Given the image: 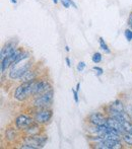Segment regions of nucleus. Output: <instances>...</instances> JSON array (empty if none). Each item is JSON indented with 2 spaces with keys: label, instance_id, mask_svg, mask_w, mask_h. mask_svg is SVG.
<instances>
[{
  "label": "nucleus",
  "instance_id": "1",
  "mask_svg": "<svg viewBox=\"0 0 132 149\" xmlns=\"http://www.w3.org/2000/svg\"><path fill=\"white\" fill-rule=\"evenodd\" d=\"M33 85L34 81L32 82H22L14 90L13 97L17 102H24L29 97L33 95Z\"/></svg>",
  "mask_w": 132,
  "mask_h": 149
},
{
  "label": "nucleus",
  "instance_id": "2",
  "mask_svg": "<svg viewBox=\"0 0 132 149\" xmlns=\"http://www.w3.org/2000/svg\"><path fill=\"white\" fill-rule=\"evenodd\" d=\"M53 96H54V91L53 89H51L49 91L45 92V93L41 94V95L33 97L32 100L33 107L36 109L50 108L52 106V104H53Z\"/></svg>",
  "mask_w": 132,
  "mask_h": 149
},
{
  "label": "nucleus",
  "instance_id": "3",
  "mask_svg": "<svg viewBox=\"0 0 132 149\" xmlns=\"http://www.w3.org/2000/svg\"><path fill=\"white\" fill-rule=\"evenodd\" d=\"M24 62V61H22ZM22 62L16 63V64L11 65L10 67V70L8 72V76L10 79H20V77L24 74L28 70L32 69V63L31 62H26L24 64H22Z\"/></svg>",
  "mask_w": 132,
  "mask_h": 149
},
{
  "label": "nucleus",
  "instance_id": "4",
  "mask_svg": "<svg viewBox=\"0 0 132 149\" xmlns=\"http://www.w3.org/2000/svg\"><path fill=\"white\" fill-rule=\"evenodd\" d=\"M52 89V85L47 79L45 78H38L34 81L33 85V95L32 97H36L45 92L49 91Z\"/></svg>",
  "mask_w": 132,
  "mask_h": 149
},
{
  "label": "nucleus",
  "instance_id": "5",
  "mask_svg": "<svg viewBox=\"0 0 132 149\" xmlns=\"http://www.w3.org/2000/svg\"><path fill=\"white\" fill-rule=\"evenodd\" d=\"M52 116H53V112H52V110H50V108L37 109L33 118L36 123L40 124V125H46L51 121Z\"/></svg>",
  "mask_w": 132,
  "mask_h": 149
},
{
  "label": "nucleus",
  "instance_id": "6",
  "mask_svg": "<svg viewBox=\"0 0 132 149\" xmlns=\"http://www.w3.org/2000/svg\"><path fill=\"white\" fill-rule=\"evenodd\" d=\"M47 142V137L43 135H35V136H24V143L27 145L32 146L34 149L43 148Z\"/></svg>",
  "mask_w": 132,
  "mask_h": 149
},
{
  "label": "nucleus",
  "instance_id": "7",
  "mask_svg": "<svg viewBox=\"0 0 132 149\" xmlns=\"http://www.w3.org/2000/svg\"><path fill=\"white\" fill-rule=\"evenodd\" d=\"M35 122L33 117H31L28 114H20L14 120V124H15V128L20 131H24L26 130L29 126H31Z\"/></svg>",
  "mask_w": 132,
  "mask_h": 149
},
{
  "label": "nucleus",
  "instance_id": "8",
  "mask_svg": "<svg viewBox=\"0 0 132 149\" xmlns=\"http://www.w3.org/2000/svg\"><path fill=\"white\" fill-rule=\"evenodd\" d=\"M22 50L20 49V48H17L13 53L10 54L9 56H7V57L4 58V59L1 61V74H3L7 68H10V67H11V65L14 63V61L16 60V58L18 57V55L22 53Z\"/></svg>",
  "mask_w": 132,
  "mask_h": 149
},
{
  "label": "nucleus",
  "instance_id": "9",
  "mask_svg": "<svg viewBox=\"0 0 132 149\" xmlns=\"http://www.w3.org/2000/svg\"><path fill=\"white\" fill-rule=\"evenodd\" d=\"M107 119H108V117L105 116L103 113H100V112L91 113V114H89V117H87V121H89V123L91 124V125H94V126L106 125Z\"/></svg>",
  "mask_w": 132,
  "mask_h": 149
},
{
  "label": "nucleus",
  "instance_id": "10",
  "mask_svg": "<svg viewBox=\"0 0 132 149\" xmlns=\"http://www.w3.org/2000/svg\"><path fill=\"white\" fill-rule=\"evenodd\" d=\"M17 49L16 48V43L15 42H7L6 44H4V46L2 47L1 52H0V60H3L4 58H6L7 56H9L10 54L13 53L15 50Z\"/></svg>",
  "mask_w": 132,
  "mask_h": 149
},
{
  "label": "nucleus",
  "instance_id": "11",
  "mask_svg": "<svg viewBox=\"0 0 132 149\" xmlns=\"http://www.w3.org/2000/svg\"><path fill=\"white\" fill-rule=\"evenodd\" d=\"M108 127H110L111 129L115 130V131L119 132V133L122 135L123 133L125 132L124 128L122 126V123L118 120H116L115 118H112V117H109L108 116V119H107V124H106Z\"/></svg>",
  "mask_w": 132,
  "mask_h": 149
},
{
  "label": "nucleus",
  "instance_id": "12",
  "mask_svg": "<svg viewBox=\"0 0 132 149\" xmlns=\"http://www.w3.org/2000/svg\"><path fill=\"white\" fill-rule=\"evenodd\" d=\"M42 132L41 130V126L40 124L34 122L31 126H29L26 130H24V133L26 134L27 136H35V135H40Z\"/></svg>",
  "mask_w": 132,
  "mask_h": 149
},
{
  "label": "nucleus",
  "instance_id": "13",
  "mask_svg": "<svg viewBox=\"0 0 132 149\" xmlns=\"http://www.w3.org/2000/svg\"><path fill=\"white\" fill-rule=\"evenodd\" d=\"M36 79H38V74L37 72H35L32 69L28 70L20 77V81L22 82H32V81H35Z\"/></svg>",
  "mask_w": 132,
  "mask_h": 149
},
{
  "label": "nucleus",
  "instance_id": "14",
  "mask_svg": "<svg viewBox=\"0 0 132 149\" xmlns=\"http://www.w3.org/2000/svg\"><path fill=\"white\" fill-rule=\"evenodd\" d=\"M17 137V132L14 128H7L5 130V139L8 142H13Z\"/></svg>",
  "mask_w": 132,
  "mask_h": 149
},
{
  "label": "nucleus",
  "instance_id": "15",
  "mask_svg": "<svg viewBox=\"0 0 132 149\" xmlns=\"http://www.w3.org/2000/svg\"><path fill=\"white\" fill-rule=\"evenodd\" d=\"M109 107H110L111 109H113V110L119 111V112H126V108H125L124 104H122V102L119 100H116L113 102H111V104H109Z\"/></svg>",
  "mask_w": 132,
  "mask_h": 149
},
{
  "label": "nucleus",
  "instance_id": "16",
  "mask_svg": "<svg viewBox=\"0 0 132 149\" xmlns=\"http://www.w3.org/2000/svg\"><path fill=\"white\" fill-rule=\"evenodd\" d=\"M122 141L124 142L126 145L132 147V133L124 132V133L122 134Z\"/></svg>",
  "mask_w": 132,
  "mask_h": 149
},
{
  "label": "nucleus",
  "instance_id": "17",
  "mask_svg": "<svg viewBox=\"0 0 132 149\" xmlns=\"http://www.w3.org/2000/svg\"><path fill=\"white\" fill-rule=\"evenodd\" d=\"M99 43H100V46H101V49H102L103 51L105 52V53H107V54H110L111 53L110 49L108 48V45H107V44L105 43L104 39H103L102 37H101L100 39H99Z\"/></svg>",
  "mask_w": 132,
  "mask_h": 149
},
{
  "label": "nucleus",
  "instance_id": "18",
  "mask_svg": "<svg viewBox=\"0 0 132 149\" xmlns=\"http://www.w3.org/2000/svg\"><path fill=\"white\" fill-rule=\"evenodd\" d=\"M122 126L124 128L125 132H128V133H132V122L131 121H123L122 122Z\"/></svg>",
  "mask_w": 132,
  "mask_h": 149
},
{
  "label": "nucleus",
  "instance_id": "19",
  "mask_svg": "<svg viewBox=\"0 0 132 149\" xmlns=\"http://www.w3.org/2000/svg\"><path fill=\"white\" fill-rule=\"evenodd\" d=\"M103 57H102V54L99 53V52H96V53H94L93 57H91V60H93L94 63H96V64H98V63H100L101 61H102Z\"/></svg>",
  "mask_w": 132,
  "mask_h": 149
},
{
  "label": "nucleus",
  "instance_id": "20",
  "mask_svg": "<svg viewBox=\"0 0 132 149\" xmlns=\"http://www.w3.org/2000/svg\"><path fill=\"white\" fill-rule=\"evenodd\" d=\"M124 35H125V38H126L127 41L128 42L132 41V30L131 29H127V30H125Z\"/></svg>",
  "mask_w": 132,
  "mask_h": 149
},
{
  "label": "nucleus",
  "instance_id": "21",
  "mask_svg": "<svg viewBox=\"0 0 132 149\" xmlns=\"http://www.w3.org/2000/svg\"><path fill=\"white\" fill-rule=\"evenodd\" d=\"M85 66H87V64H85L83 61H80V62H79L78 64H77V66H76L77 71H78V72H82V71L85 69Z\"/></svg>",
  "mask_w": 132,
  "mask_h": 149
},
{
  "label": "nucleus",
  "instance_id": "22",
  "mask_svg": "<svg viewBox=\"0 0 132 149\" xmlns=\"http://www.w3.org/2000/svg\"><path fill=\"white\" fill-rule=\"evenodd\" d=\"M72 92H73V98H74V102L76 104H78L79 102V98H78V91L76 89H72Z\"/></svg>",
  "mask_w": 132,
  "mask_h": 149
},
{
  "label": "nucleus",
  "instance_id": "23",
  "mask_svg": "<svg viewBox=\"0 0 132 149\" xmlns=\"http://www.w3.org/2000/svg\"><path fill=\"white\" fill-rule=\"evenodd\" d=\"M93 70L97 72V75H98V76H100V75H102V74H103V72H104V70H103V69L101 68V67H97V66L94 67Z\"/></svg>",
  "mask_w": 132,
  "mask_h": 149
},
{
  "label": "nucleus",
  "instance_id": "24",
  "mask_svg": "<svg viewBox=\"0 0 132 149\" xmlns=\"http://www.w3.org/2000/svg\"><path fill=\"white\" fill-rule=\"evenodd\" d=\"M60 1H61L62 5H63L65 8H69V7H70V6H71V4L69 3V2L67 1V0H60Z\"/></svg>",
  "mask_w": 132,
  "mask_h": 149
},
{
  "label": "nucleus",
  "instance_id": "25",
  "mask_svg": "<svg viewBox=\"0 0 132 149\" xmlns=\"http://www.w3.org/2000/svg\"><path fill=\"white\" fill-rule=\"evenodd\" d=\"M65 61H66L67 66H68V67H71V61H70V59H69L68 57H66V58H65Z\"/></svg>",
  "mask_w": 132,
  "mask_h": 149
},
{
  "label": "nucleus",
  "instance_id": "26",
  "mask_svg": "<svg viewBox=\"0 0 132 149\" xmlns=\"http://www.w3.org/2000/svg\"><path fill=\"white\" fill-rule=\"evenodd\" d=\"M67 1H68V2H69V3H70V4H71V6H73V7H74V8H77V6H76V5H75V3H74V2H73V1H72V0H67Z\"/></svg>",
  "mask_w": 132,
  "mask_h": 149
},
{
  "label": "nucleus",
  "instance_id": "27",
  "mask_svg": "<svg viewBox=\"0 0 132 149\" xmlns=\"http://www.w3.org/2000/svg\"><path fill=\"white\" fill-rule=\"evenodd\" d=\"M79 87H80V83H77V84H76V88H75V89H76L77 90V91H78V90H79Z\"/></svg>",
  "mask_w": 132,
  "mask_h": 149
},
{
  "label": "nucleus",
  "instance_id": "28",
  "mask_svg": "<svg viewBox=\"0 0 132 149\" xmlns=\"http://www.w3.org/2000/svg\"><path fill=\"white\" fill-rule=\"evenodd\" d=\"M52 1L54 2V4H57L58 3V0H52Z\"/></svg>",
  "mask_w": 132,
  "mask_h": 149
},
{
  "label": "nucleus",
  "instance_id": "29",
  "mask_svg": "<svg viewBox=\"0 0 132 149\" xmlns=\"http://www.w3.org/2000/svg\"><path fill=\"white\" fill-rule=\"evenodd\" d=\"M10 1H11L13 4H15V3H16V0H10Z\"/></svg>",
  "mask_w": 132,
  "mask_h": 149
},
{
  "label": "nucleus",
  "instance_id": "30",
  "mask_svg": "<svg viewBox=\"0 0 132 149\" xmlns=\"http://www.w3.org/2000/svg\"><path fill=\"white\" fill-rule=\"evenodd\" d=\"M65 50H66V51H67V52H68V51H69V47H68V46H66V47H65Z\"/></svg>",
  "mask_w": 132,
  "mask_h": 149
}]
</instances>
